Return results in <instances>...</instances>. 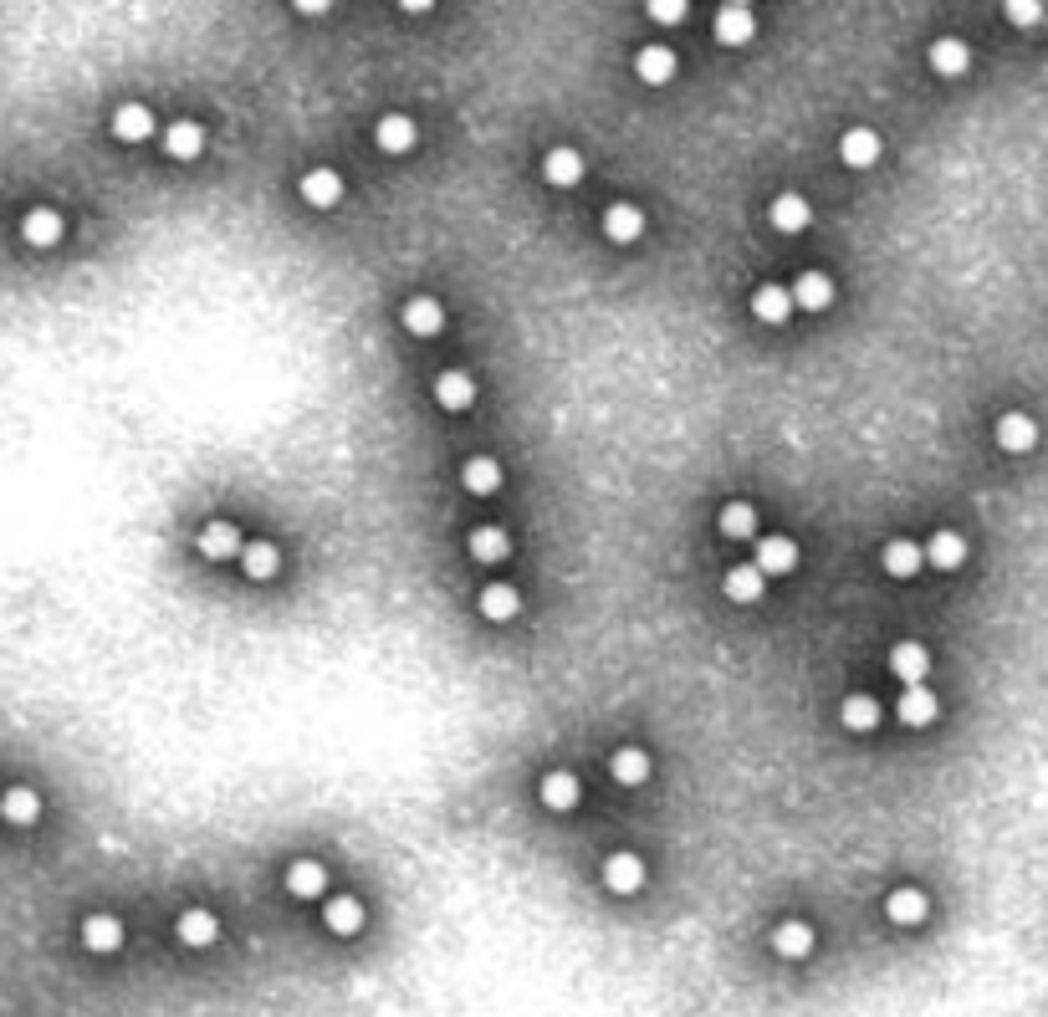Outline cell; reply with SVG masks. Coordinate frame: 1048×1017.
<instances>
[{"instance_id":"cell-29","label":"cell","mask_w":1048,"mask_h":1017,"mask_svg":"<svg viewBox=\"0 0 1048 1017\" xmlns=\"http://www.w3.org/2000/svg\"><path fill=\"white\" fill-rule=\"evenodd\" d=\"M879 563H885V573H890V578H915V573L926 567V552L915 548V542H905V537H896V542H885Z\"/></svg>"},{"instance_id":"cell-23","label":"cell","mask_w":1048,"mask_h":1017,"mask_svg":"<svg viewBox=\"0 0 1048 1017\" xmlns=\"http://www.w3.org/2000/svg\"><path fill=\"white\" fill-rule=\"evenodd\" d=\"M303 200L312 205V210H333V205L343 200V180L333 174V169H307V174H303Z\"/></svg>"},{"instance_id":"cell-6","label":"cell","mask_w":1048,"mask_h":1017,"mask_svg":"<svg viewBox=\"0 0 1048 1017\" xmlns=\"http://www.w3.org/2000/svg\"><path fill=\"white\" fill-rule=\"evenodd\" d=\"M399 322H405V333H415V338H435L440 328H445V307H440L435 297H409L405 307H399Z\"/></svg>"},{"instance_id":"cell-11","label":"cell","mask_w":1048,"mask_h":1017,"mask_svg":"<svg viewBox=\"0 0 1048 1017\" xmlns=\"http://www.w3.org/2000/svg\"><path fill=\"white\" fill-rule=\"evenodd\" d=\"M752 317H757V322H773V328L788 322V317H793V292L778 282H762L757 292H752Z\"/></svg>"},{"instance_id":"cell-31","label":"cell","mask_w":1048,"mask_h":1017,"mask_svg":"<svg viewBox=\"0 0 1048 1017\" xmlns=\"http://www.w3.org/2000/svg\"><path fill=\"white\" fill-rule=\"evenodd\" d=\"M481 614L491 618V624H507V618H517L522 614V593L511 584H491V588H481Z\"/></svg>"},{"instance_id":"cell-32","label":"cell","mask_w":1048,"mask_h":1017,"mask_svg":"<svg viewBox=\"0 0 1048 1017\" xmlns=\"http://www.w3.org/2000/svg\"><path fill=\"white\" fill-rule=\"evenodd\" d=\"M538 793H542V808H553V813H568V808L578 802V777H574L568 768H553L547 777H542Z\"/></svg>"},{"instance_id":"cell-24","label":"cell","mask_w":1048,"mask_h":1017,"mask_svg":"<svg viewBox=\"0 0 1048 1017\" xmlns=\"http://www.w3.org/2000/svg\"><path fill=\"white\" fill-rule=\"evenodd\" d=\"M466 548H471L476 563H502L511 552V537L496 527V522H481V527H471V537H466Z\"/></svg>"},{"instance_id":"cell-14","label":"cell","mask_w":1048,"mask_h":1017,"mask_svg":"<svg viewBox=\"0 0 1048 1017\" xmlns=\"http://www.w3.org/2000/svg\"><path fill=\"white\" fill-rule=\"evenodd\" d=\"M164 154H170V159H200L205 128L195 123V118H174L170 128H164Z\"/></svg>"},{"instance_id":"cell-34","label":"cell","mask_w":1048,"mask_h":1017,"mask_svg":"<svg viewBox=\"0 0 1048 1017\" xmlns=\"http://www.w3.org/2000/svg\"><path fill=\"white\" fill-rule=\"evenodd\" d=\"M287 890L297 895V900H322V890H328V869H322L318 859H297V865L287 869Z\"/></svg>"},{"instance_id":"cell-10","label":"cell","mask_w":1048,"mask_h":1017,"mask_svg":"<svg viewBox=\"0 0 1048 1017\" xmlns=\"http://www.w3.org/2000/svg\"><path fill=\"white\" fill-rule=\"evenodd\" d=\"M885 916H890V926H921V920L930 916V900H926V890H890L885 895Z\"/></svg>"},{"instance_id":"cell-25","label":"cell","mask_w":1048,"mask_h":1017,"mask_svg":"<svg viewBox=\"0 0 1048 1017\" xmlns=\"http://www.w3.org/2000/svg\"><path fill=\"white\" fill-rule=\"evenodd\" d=\"M762 588H767V578H762L757 563H737L727 578H722V593H727L731 603H757Z\"/></svg>"},{"instance_id":"cell-16","label":"cell","mask_w":1048,"mask_h":1017,"mask_svg":"<svg viewBox=\"0 0 1048 1017\" xmlns=\"http://www.w3.org/2000/svg\"><path fill=\"white\" fill-rule=\"evenodd\" d=\"M921 552H926L930 567H941V573H957V567L966 563V537H962V532H947V527H941V532H930V542H926Z\"/></svg>"},{"instance_id":"cell-9","label":"cell","mask_w":1048,"mask_h":1017,"mask_svg":"<svg viewBox=\"0 0 1048 1017\" xmlns=\"http://www.w3.org/2000/svg\"><path fill=\"white\" fill-rule=\"evenodd\" d=\"M200 552H205V557H215V563L241 557V552H246L241 527H236V522H205V527H200Z\"/></svg>"},{"instance_id":"cell-18","label":"cell","mask_w":1048,"mask_h":1017,"mask_svg":"<svg viewBox=\"0 0 1048 1017\" xmlns=\"http://www.w3.org/2000/svg\"><path fill=\"white\" fill-rule=\"evenodd\" d=\"M834 302V277L829 271H803L793 282V307H803V313H824Z\"/></svg>"},{"instance_id":"cell-38","label":"cell","mask_w":1048,"mask_h":1017,"mask_svg":"<svg viewBox=\"0 0 1048 1017\" xmlns=\"http://www.w3.org/2000/svg\"><path fill=\"white\" fill-rule=\"evenodd\" d=\"M634 72H640V83L665 87L670 77H676V51H670V47H644L640 57H634Z\"/></svg>"},{"instance_id":"cell-21","label":"cell","mask_w":1048,"mask_h":1017,"mask_svg":"<svg viewBox=\"0 0 1048 1017\" xmlns=\"http://www.w3.org/2000/svg\"><path fill=\"white\" fill-rule=\"evenodd\" d=\"M0 818H5L11 829H32L36 818H41V798H36L32 787H5V793H0Z\"/></svg>"},{"instance_id":"cell-30","label":"cell","mask_w":1048,"mask_h":1017,"mask_svg":"<svg viewBox=\"0 0 1048 1017\" xmlns=\"http://www.w3.org/2000/svg\"><path fill=\"white\" fill-rule=\"evenodd\" d=\"M839 721H844L849 732L870 736L879 726V701H875V696H864V690H849L844 706H839Z\"/></svg>"},{"instance_id":"cell-28","label":"cell","mask_w":1048,"mask_h":1017,"mask_svg":"<svg viewBox=\"0 0 1048 1017\" xmlns=\"http://www.w3.org/2000/svg\"><path fill=\"white\" fill-rule=\"evenodd\" d=\"M773 951L788 956V961H803L813 951V926L809 920H782V926H773Z\"/></svg>"},{"instance_id":"cell-13","label":"cell","mask_w":1048,"mask_h":1017,"mask_svg":"<svg viewBox=\"0 0 1048 1017\" xmlns=\"http://www.w3.org/2000/svg\"><path fill=\"white\" fill-rule=\"evenodd\" d=\"M896 716L905 721V726H936V716H941V701L930 696L926 685H905V696L896 701Z\"/></svg>"},{"instance_id":"cell-27","label":"cell","mask_w":1048,"mask_h":1017,"mask_svg":"<svg viewBox=\"0 0 1048 1017\" xmlns=\"http://www.w3.org/2000/svg\"><path fill=\"white\" fill-rule=\"evenodd\" d=\"M322 920H328V931L333 935H358L363 931V900H354V895H333V900L322 905Z\"/></svg>"},{"instance_id":"cell-4","label":"cell","mask_w":1048,"mask_h":1017,"mask_svg":"<svg viewBox=\"0 0 1048 1017\" xmlns=\"http://www.w3.org/2000/svg\"><path fill=\"white\" fill-rule=\"evenodd\" d=\"M757 36V21H752V5H742V0H731V5H722L716 11V41L722 47H747Z\"/></svg>"},{"instance_id":"cell-3","label":"cell","mask_w":1048,"mask_h":1017,"mask_svg":"<svg viewBox=\"0 0 1048 1017\" xmlns=\"http://www.w3.org/2000/svg\"><path fill=\"white\" fill-rule=\"evenodd\" d=\"M62 235H67V225H62V216H57L51 205H36V210H26V220H21V241L36 250H51Z\"/></svg>"},{"instance_id":"cell-35","label":"cell","mask_w":1048,"mask_h":1017,"mask_svg":"<svg viewBox=\"0 0 1048 1017\" xmlns=\"http://www.w3.org/2000/svg\"><path fill=\"white\" fill-rule=\"evenodd\" d=\"M276 567H282V548L276 542H246V552H241V573L246 578L267 584V578H276Z\"/></svg>"},{"instance_id":"cell-7","label":"cell","mask_w":1048,"mask_h":1017,"mask_svg":"<svg viewBox=\"0 0 1048 1017\" xmlns=\"http://www.w3.org/2000/svg\"><path fill=\"white\" fill-rule=\"evenodd\" d=\"M604 235H609L614 246H634V241L644 235V210L640 205H629V200L609 205V210H604Z\"/></svg>"},{"instance_id":"cell-33","label":"cell","mask_w":1048,"mask_h":1017,"mask_svg":"<svg viewBox=\"0 0 1048 1017\" xmlns=\"http://www.w3.org/2000/svg\"><path fill=\"white\" fill-rule=\"evenodd\" d=\"M839 159H844L849 169H870L879 159V134L875 128H849V134L839 138Z\"/></svg>"},{"instance_id":"cell-20","label":"cell","mask_w":1048,"mask_h":1017,"mask_svg":"<svg viewBox=\"0 0 1048 1017\" xmlns=\"http://www.w3.org/2000/svg\"><path fill=\"white\" fill-rule=\"evenodd\" d=\"M542 180L547 184H558V189H574L578 180H583V154L578 149H547V159H542Z\"/></svg>"},{"instance_id":"cell-17","label":"cell","mask_w":1048,"mask_h":1017,"mask_svg":"<svg viewBox=\"0 0 1048 1017\" xmlns=\"http://www.w3.org/2000/svg\"><path fill=\"white\" fill-rule=\"evenodd\" d=\"M373 144L384 154H409L415 149V118L409 113H384L379 128H373Z\"/></svg>"},{"instance_id":"cell-8","label":"cell","mask_w":1048,"mask_h":1017,"mask_svg":"<svg viewBox=\"0 0 1048 1017\" xmlns=\"http://www.w3.org/2000/svg\"><path fill=\"white\" fill-rule=\"evenodd\" d=\"M77 935H83V946L93 951V956H113V951L123 946V920L119 916H87L83 926H77Z\"/></svg>"},{"instance_id":"cell-1","label":"cell","mask_w":1048,"mask_h":1017,"mask_svg":"<svg viewBox=\"0 0 1048 1017\" xmlns=\"http://www.w3.org/2000/svg\"><path fill=\"white\" fill-rule=\"evenodd\" d=\"M604 884H609L614 895H640L644 890V859L634 849H614L604 859Z\"/></svg>"},{"instance_id":"cell-42","label":"cell","mask_w":1048,"mask_h":1017,"mask_svg":"<svg viewBox=\"0 0 1048 1017\" xmlns=\"http://www.w3.org/2000/svg\"><path fill=\"white\" fill-rule=\"evenodd\" d=\"M1044 16L1048 11L1044 5H1033V0H1013V5H1008V21H1013V26H1038Z\"/></svg>"},{"instance_id":"cell-5","label":"cell","mask_w":1048,"mask_h":1017,"mask_svg":"<svg viewBox=\"0 0 1048 1017\" xmlns=\"http://www.w3.org/2000/svg\"><path fill=\"white\" fill-rule=\"evenodd\" d=\"M926 62L936 77H962L966 68H972V47H966L962 36H936L926 51Z\"/></svg>"},{"instance_id":"cell-41","label":"cell","mask_w":1048,"mask_h":1017,"mask_svg":"<svg viewBox=\"0 0 1048 1017\" xmlns=\"http://www.w3.org/2000/svg\"><path fill=\"white\" fill-rule=\"evenodd\" d=\"M650 16L665 21V26H676V21L691 16V5H686V0H650Z\"/></svg>"},{"instance_id":"cell-19","label":"cell","mask_w":1048,"mask_h":1017,"mask_svg":"<svg viewBox=\"0 0 1048 1017\" xmlns=\"http://www.w3.org/2000/svg\"><path fill=\"white\" fill-rule=\"evenodd\" d=\"M435 404H440V409H451V415L471 409V404H476V379H471V373H456V368H451V373H440V379H435Z\"/></svg>"},{"instance_id":"cell-37","label":"cell","mask_w":1048,"mask_h":1017,"mask_svg":"<svg viewBox=\"0 0 1048 1017\" xmlns=\"http://www.w3.org/2000/svg\"><path fill=\"white\" fill-rule=\"evenodd\" d=\"M174 935L185 941L189 951H200V946H215V935H220V920L210 916V910H185L180 916V926H174Z\"/></svg>"},{"instance_id":"cell-40","label":"cell","mask_w":1048,"mask_h":1017,"mask_svg":"<svg viewBox=\"0 0 1048 1017\" xmlns=\"http://www.w3.org/2000/svg\"><path fill=\"white\" fill-rule=\"evenodd\" d=\"M716 527H722V537H731V542H747V537H757V512H752L747 501H727Z\"/></svg>"},{"instance_id":"cell-22","label":"cell","mask_w":1048,"mask_h":1017,"mask_svg":"<svg viewBox=\"0 0 1048 1017\" xmlns=\"http://www.w3.org/2000/svg\"><path fill=\"white\" fill-rule=\"evenodd\" d=\"M113 138H119V144H144V138H153V113L144 102H123L119 113H113Z\"/></svg>"},{"instance_id":"cell-26","label":"cell","mask_w":1048,"mask_h":1017,"mask_svg":"<svg viewBox=\"0 0 1048 1017\" xmlns=\"http://www.w3.org/2000/svg\"><path fill=\"white\" fill-rule=\"evenodd\" d=\"M609 777H614V783H625V787L650 783V751H644V747H619L609 757Z\"/></svg>"},{"instance_id":"cell-2","label":"cell","mask_w":1048,"mask_h":1017,"mask_svg":"<svg viewBox=\"0 0 1048 1017\" xmlns=\"http://www.w3.org/2000/svg\"><path fill=\"white\" fill-rule=\"evenodd\" d=\"M752 563L762 567V578H788L798 567V542L793 537H757V557Z\"/></svg>"},{"instance_id":"cell-36","label":"cell","mask_w":1048,"mask_h":1017,"mask_svg":"<svg viewBox=\"0 0 1048 1017\" xmlns=\"http://www.w3.org/2000/svg\"><path fill=\"white\" fill-rule=\"evenodd\" d=\"M998 445H1002L1008 455L1033 451V445H1038V425H1033L1028 415H1002V419H998Z\"/></svg>"},{"instance_id":"cell-15","label":"cell","mask_w":1048,"mask_h":1017,"mask_svg":"<svg viewBox=\"0 0 1048 1017\" xmlns=\"http://www.w3.org/2000/svg\"><path fill=\"white\" fill-rule=\"evenodd\" d=\"M773 225L788 231V235L809 231V225H813V205L803 200L798 189H782V195H773Z\"/></svg>"},{"instance_id":"cell-12","label":"cell","mask_w":1048,"mask_h":1017,"mask_svg":"<svg viewBox=\"0 0 1048 1017\" xmlns=\"http://www.w3.org/2000/svg\"><path fill=\"white\" fill-rule=\"evenodd\" d=\"M890 670H896L905 685H921L930 675V650L921 639H900L896 650H890Z\"/></svg>"},{"instance_id":"cell-39","label":"cell","mask_w":1048,"mask_h":1017,"mask_svg":"<svg viewBox=\"0 0 1048 1017\" xmlns=\"http://www.w3.org/2000/svg\"><path fill=\"white\" fill-rule=\"evenodd\" d=\"M460 481H466L471 497H491V491H502V466H496L491 455H476V461H466Z\"/></svg>"}]
</instances>
